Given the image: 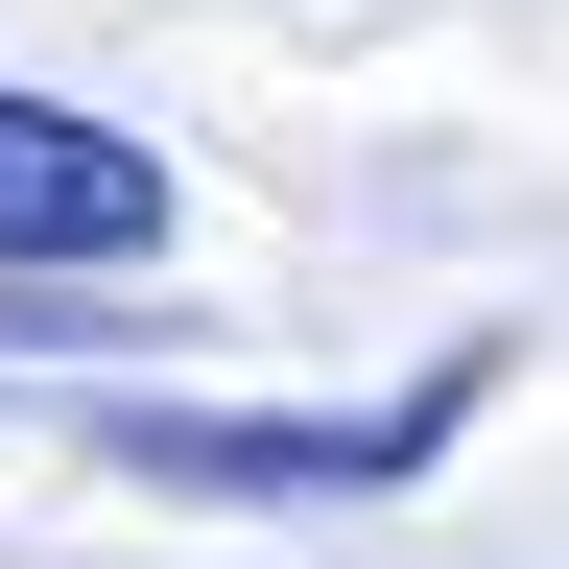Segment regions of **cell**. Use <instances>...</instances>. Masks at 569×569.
<instances>
[{"mask_svg":"<svg viewBox=\"0 0 569 569\" xmlns=\"http://www.w3.org/2000/svg\"><path fill=\"white\" fill-rule=\"evenodd\" d=\"M475 403H498V356L403 380L380 427H142V403H96V451H119L142 498H380V475H427V451H451Z\"/></svg>","mask_w":569,"mask_h":569,"instance_id":"6da1fadb","label":"cell"},{"mask_svg":"<svg viewBox=\"0 0 569 569\" xmlns=\"http://www.w3.org/2000/svg\"><path fill=\"white\" fill-rule=\"evenodd\" d=\"M0 261H167V167L71 96H0Z\"/></svg>","mask_w":569,"mask_h":569,"instance_id":"7a4b0ae2","label":"cell"}]
</instances>
